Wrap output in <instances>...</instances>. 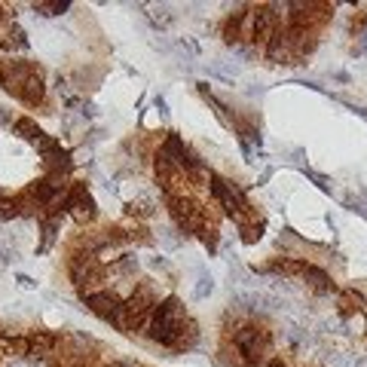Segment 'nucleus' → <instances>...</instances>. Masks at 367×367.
<instances>
[{"label": "nucleus", "mask_w": 367, "mask_h": 367, "mask_svg": "<svg viewBox=\"0 0 367 367\" xmlns=\"http://www.w3.org/2000/svg\"><path fill=\"white\" fill-rule=\"evenodd\" d=\"M236 55L248 61V59H254V49H251V46H236Z\"/></svg>", "instance_id": "nucleus-14"}, {"label": "nucleus", "mask_w": 367, "mask_h": 367, "mask_svg": "<svg viewBox=\"0 0 367 367\" xmlns=\"http://www.w3.org/2000/svg\"><path fill=\"white\" fill-rule=\"evenodd\" d=\"M19 285H22V288H34V279H28V275H19Z\"/></svg>", "instance_id": "nucleus-16"}, {"label": "nucleus", "mask_w": 367, "mask_h": 367, "mask_svg": "<svg viewBox=\"0 0 367 367\" xmlns=\"http://www.w3.org/2000/svg\"><path fill=\"white\" fill-rule=\"evenodd\" d=\"M153 309H157V294H153V288L147 285H138L135 291H132V297L126 300V330H141L147 328V315H153Z\"/></svg>", "instance_id": "nucleus-2"}, {"label": "nucleus", "mask_w": 367, "mask_h": 367, "mask_svg": "<svg viewBox=\"0 0 367 367\" xmlns=\"http://www.w3.org/2000/svg\"><path fill=\"white\" fill-rule=\"evenodd\" d=\"M86 306L92 315L114 324L117 330H126V300H119L117 291H101L98 288V291L86 294Z\"/></svg>", "instance_id": "nucleus-1"}, {"label": "nucleus", "mask_w": 367, "mask_h": 367, "mask_svg": "<svg viewBox=\"0 0 367 367\" xmlns=\"http://www.w3.org/2000/svg\"><path fill=\"white\" fill-rule=\"evenodd\" d=\"M297 275L306 281L309 288H315L319 294H330V291H334V281H330V275L324 272V270H319V266H313V264H303V260H300Z\"/></svg>", "instance_id": "nucleus-5"}, {"label": "nucleus", "mask_w": 367, "mask_h": 367, "mask_svg": "<svg viewBox=\"0 0 367 367\" xmlns=\"http://www.w3.org/2000/svg\"><path fill=\"white\" fill-rule=\"evenodd\" d=\"M16 135H19V138H25V141H31L34 147H40V144L46 141L43 129H40V126L34 123V119H28V117H25V119H19V123H16Z\"/></svg>", "instance_id": "nucleus-7"}, {"label": "nucleus", "mask_w": 367, "mask_h": 367, "mask_svg": "<svg viewBox=\"0 0 367 367\" xmlns=\"http://www.w3.org/2000/svg\"><path fill=\"white\" fill-rule=\"evenodd\" d=\"M266 367H285V364H281V361H270V364H266Z\"/></svg>", "instance_id": "nucleus-18"}, {"label": "nucleus", "mask_w": 367, "mask_h": 367, "mask_svg": "<svg viewBox=\"0 0 367 367\" xmlns=\"http://www.w3.org/2000/svg\"><path fill=\"white\" fill-rule=\"evenodd\" d=\"M37 10H43V16H61L65 10H70L68 0H59V3H40Z\"/></svg>", "instance_id": "nucleus-12"}, {"label": "nucleus", "mask_w": 367, "mask_h": 367, "mask_svg": "<svg viewBox=\"0 0 367 367\" xmlns=\"http://www.w3.org/2000/svg\"><path fill=\"white\" fill-rule=\"evenodd\" d=\"M211 193L221 199V208L227 211V217L242 224V215H248V206H245V196L239 193V187L227 178H221V175H211Z\"/></svg>", "instance_id": "nucleus-3"}, {"label": "nucleus", "mask_w": 367, "mask_h": 367, "mask_svg": "<svg viewBox=\"0 0 367 367\" xmlns=\"http://www.w3.org/2000/svg\"><path fill=\"white\" fill-rule=\"evenodd\" d=\"M0 19H3V6H0Z\"/></svg>", "instance_id": "nucleus-19"}, {"label": "nucleus", "mask_w": 367, "mask_h": 367, "mask_svg": "<svg viewBox=\"0 0 367 367\" xmlns=\"http://www.w3.org/2000/svg\"><path fill=\"white\" fill-rule=\"evenodd\" d=\"M65 208H68V215L80 224H89L92 217H95V202H92L89 190L83 187V184H74V190H70L65 199Z\"/></svg>", "instance_id": "nucleus-4"}, {"label": "nucleus", "mask_w": 367, "mask_h": 367, "mask_svg": "<svg viewBox=\"0 0 367 367\" xmlns=\"http://www.w3.org/2000/svg\"><path fill=\"white\" fill-rule=\"evenodd\" d=\"M6 123H10V114H6V110L0 108V126H6Z\"/></svg>", "instance_id": "nucleus-17"}, {"label": "nucleus", "mask_w": 367, "mask_h": 367, "mask_svg": "<svg viewBox=\"0 0 367 367\" xmlns=\"http://www.w3.org/2000/svg\"><path fill=\"white\" fill-rule=\"evenodd\" d=\"M22 86H25V89L19 92V98H22L25 104H40V101H43L46 86H43V74H40V70H31V74L25 77Z\"/></svg>", "instance_id": "nucleus-6"}, {"label": "nucleus", "mask_w": 367, "mask_h": 367, "mask_svg": "<svg viewBox=\"0 0 367 367\" xmlns=\"http://www.w3.org/2000/svg\"><path fill=\"white\" fill-rule=\"evenodd\" d=\"M306 178H309V181H315V184H319V187L324 190V193H330V181H328V178H324V175H319V172H313V168H306Z\"/></svg>", "instance_id": "nucleus-13"}, {"label": "nucleus", "mask_w": 367, "mask_h": 367, "mask_svg": "<svg viewBox=\"0 0 367 367\" xmlns=\"http://www.w3.org/2000/svg\"><path fill=\"white\" fill-rule=\"evenodd\" d=\"M16 215H22V211H19V202L0 196V221H10V217H16Z\"/></svg>", "instance_id": "nucleus-11"}, {"label": "nucleus", "mask_w": 367, "mask_h": 367, "mask_svg": "<svg viewBox=\"0 0 367 367\" xmlns=\"http://www.w3.org/2000/svg\"><path fill=\"white\" fill-rule=\"evenodd\" d=\"M147 19H150L157 28H166V25H172L175 16H172V10H168V6H153V10L147 12Z\"/></svg>", "instance_id": "nucleus-8"}, {"label": "nucleus", "mask_w": 367, "mask_h": 367, "mask_svg": "<svg viewBox=\"0 0 367 367\" xmlns=\"http://www.w3.org/2000/svg\"><path fill=\"white\" fill-rule=\"evenodd\" d=\"M242 227V242H257L260 232H264V221H254V224H239Z\"/></svg>", "instance_id": "nucleus-10"}, {"label": "nucleus", "mask_w": 367, "mask_h": 367, "mask_svg": "<svg viewBox=\"0 0 367 367\" xmlns=\"http://www.w3.org/2000/svg\"><path fill=\"white\" fill-rule=\"evenodd\" d=\"M343 104H346V108L352 110V114H358L361 119H367V108H358V104H349V101H343Z\"/></svg>", "instance_id": "nucleus-15"}, {"label": "nucleus", "mask_w": 367, "mask_h": 367, "mask_svg": "<svg viewBox=\"0 0 367 367\" xmlns=\"http://www.w3.org/2000/svg\"><path fill=\"white\" fill-rule=\"evenodd\" d=\"M211 291H215V279H211L208 272H202V275H199V285L193 288V297H196V300H206Z\"/></svg>", "instance_id": "nucleus-9"}, {"label": "nucleus", "mask_w": 367, "mask_h": 367, "mask_svg": "<svg viewBox=\"0 0 367 367\" xmlns=\"http://www.w3.org/2000/svg\"><path fill=\"white\" fill-rule=\"evenodd\" d=\"M364 199H367V193H364Z\"/></svg>", "instance_id": "nucleus-20"}]
</instances>
